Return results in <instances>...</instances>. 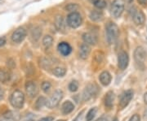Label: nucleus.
Returning <instances> with one entry per match:
<instances>
[{"mask_svg": "<svg viewBox=\"0 0 147 121\" xmlns=\"http://www.w3.org/2000/svg\"><path fill=\"white\" fill-rule=\"evenodd\" d=\"M105 34L106 40L110 45L115 43L119 35V27L114 22H109L105 26Z\"/></svg>", "mask_w": 147, "mask_h": 121, "instance_id": "nucleus-1", "label": "nucleus"}, {"mask_svg": "<svg viewBox=\"0 0 147 121\" xmlns=\"http://www.w3.org/2000/svg\"><path fill=\"white\" fill-rule=\"evenodd\" d=\"M11 106L16 109H21L25 102V95L21 90H15L10 97Z\"/></svg>", "mask_w": 147, "mask_h": 121, "instance_id": "nucleus-2", "label": "nucleus"}, {"mask_svg": "<svg viewBox=\"0 0 147 121\" xmlns=\"http://www.w3.org/2000/svg\"><path fill=\"white\" fill-rule=\"evenodd\" d=\"M124 7H125L124 0H114L111 4V8H110L112 16L115 18L120 17L124 11Z\"/></svg>", "mask_w": 147, "mask_h": 121, "instance_id": "nucleus-3", "label": "nucleus"}, {"mask_svg": "<svg viewBox=\"0 0 147 121\" xmlns=\"http://www.w3.org/2000/svg\"><path fill=\"white\" fill-rule=\"evenodd\" d=\"M83 22L82 16L80 15V13L74 11L69 13L67 16V25L72 29H76L79 28Z\"/></svg>", "mask_w": 147, "mask_h": 121, "instance_id": "nucleus-4", "label": "nucleus"}, {"mask_svg": "<svg viewBox=\"0 0 147 121\" xmlns=\"http://www.w3.org/2000/svg\"><path fill=\"white\" fill-rule=\"evenodd\" d=\"M62 98H63V92H62V90H56L54 92V94L52 95V97L50 98V99L47 101L46 106H47V107L51 108V109L54 108V107H56V106H57L59 105V103L61 101Z\"/></svg>", "mask_w": 147, "mask_h": 121, "instance_id": "nucleus-5", "label": "nucleus"}, {"mask_svg": "<svg viewBox=\"0 0 147 121\" xmlns=\"http://www.w3.org/2000/svg\"><path fill=\"white\" fill-rule=\"evenodd\" d=\"M97 94V87L94 84H88L84 90L83 93V100L88 101L92 98Z\"/></svg>", "mask_w": 147, "mask_h": 121, "instance_id": "nucleus-6", "label": "nucleus"}, {"mask_svg": "<svg viewBox=\"0 0 147 121\" xmlns=\"http://www.w3.org/2000/svg\"><path fill=\"white\" fill-rule=\"evenodd\" d=\"M147 57L146 51L142 47H137L134 51V59L137 64H143Z\"/></svg>", "mask_w": 147, "mask_h": 121, "instance_id": "nucleus-7", "label": "nucleus"}, {"mask_svg": "<svg viewBox=\"0 0 147 121\" xmlns=\"http://www.w3.org/2000/svg\"><path fill=\"white\" fill-rule=\"evenodd\" d=\"M132 98H133V91L131 90H126L121 96L119 103V107L120 109L125 108L129 104Z\"/></svg>", "mask_w": 147, "mask_h": 121, "instance_id": "nucleus-8", "label": "nucleus"}, {"mask_svg": "<svg viewBox=\"0 0 147 121\" xmlns=\"http://www.w3.org/2000/svg\"><path fill=\"white\" fill-rule=\"evenodd\" d=\"M26 30L24 28H18L13 32L11 35V40L15 43H21L24 41V39L26 37Z\"/></svg>", "mask_w": 147, "mask_h": 121, "instance_id": "nucleus-9", "label": "nucleus"}, {"mask_svg": "<svg viewBox=\"0 0 147 121\" xmlns=\"http://www.w3.org/2000/svg\"><path fill=\"white\" fill-rule=\"evenodd\" d=\"M129 63V56L126 51H120L118 55V66L121 70L127 68Z\"/></svg>", "mask_w": 147, "mask_h": 121, "instance_id": "nucleus-10", "label": "nucleus"}, {"mask_svg": "<svg viewBox=\"0 0 147 121\" xmlns=\"http://www.w3.org/2000/svg\"><path fill=\"white\" fill-rule=\"evenodd\" d=\"M131 16L134 23L137 25H142L146 21V16L143 11L141 10H138L136 7H134V11L131 13Z\"/></svg>", "mask_w": 147, "mask_h": 121, "instance_id": "nucleus-11", "label": "nucleus"}, {"mask_svg": "<svg viewBox=\"0 0 147 121\" xmlns=\"http://www.w3.org/2000/svg\"><path fill=\"white\" fill-rule=\"evenodd\" d=\"M26 91L27 94L30 98H34L37 94H38V87L37 84L34 82V81H27L26 83Z\"/></svg>", "mask_w": 147, "mask_h": 121, "instance_id": "nucleus-12", "label": "nucleus"}, {"mask_svg": "<svg viewBox=\"0 0 147 121\" xmlns=\"http://www.w3.org/2000/svg\"><path fill=\"white\" fill-rule=\"evenodd\" d=\"M57 49L60 54L62 55L63 56H67L72 51V47H70V45L69 43H67V42H65L59 43Z\"/></svg>", "mask_w": 147, "mask_h": 121, "instance_id": "nucleus-13", "label": "nucleus"}, {"mask_svg": "<svg viewBox=\"0 0 147 121\" xmlns=\"http://www.w3.org/2000/svg\"><path fill=\"white\" fill-rule=\"evenodd\" d=\"M83 40L88 45L95 46L97 43V37L91 33H84L83 34Z\"/></svg>", "mask_w": 147, "mask_h": 121, "instance_id": "nucleus-14", "label": "nucleus"}, {"mask_svg": "<svg viewBox=\"0 0 147 121\" xmlns=\"http://www.w3.org/2000/svg\"><path fill=\"white\" fill-rule=\"evenodd\" d=\"M90 53H91V48L86 43L82 44L79 48V57L82 59H87L89 56Z\"/></svg>", "mask_w": 147, "mask_h": 121, "instance_id": "nucleus-15", "label": "nucleus"}, {"mask_svg": "<svg viewBox=\"0 0 147 121\" xmlns=\"http://www.w3.org/2000/svg\"><path fill=\"white\" fill-rule=\"evenodd\" d=\"M11 79L10 71L6 68H0V82L6 83Z\"/></svg>", "mask_w": 147, "mask_h": 121, "instance_id": "nucleus-16", "label": "nucleus"}, {"mask_svg": "<svg viewBox=\"0 0 147 121\" xmlns=\"http://www.w3.org/2000/svg\"><path fill=\"white\" fill-rule=\"evenodd\" d=\"M55 26L60 32L65 30V23L64 21L63 16L61 15H57L55 18Z\"/></svg>", "mask_w": 147, "mask_h": 121, "instance_id": "nucleus-17", "label": "nucleus"}, {"mask_svg": "<svg viewBox=\"0 0 147 121\" xmlns=\"http://www.w3.org/2000/svg\"><path fill=\"white\" fill-rule=\"evenodd\" d=\"M99 80H100L101 84L106 86V85H109L110 82H111V76L109 73V72L104 71L99 76Z\"/></svg>", "mask_w": 147, "mask_h": 121, "instance_id": "nucleus-18", "label": "nucleus"}, {"mask_svg": "<svg viewBox=\"0 0 147 121\" xmlns=\"http://www.w3.org/2000/svg\"><path fill=\"white\" fill-rule=\"evenodd\" d=\"M114 101H115V94L113 91H109L105 98V105L107 108H111L114 105Z\"/></svg>", "mask_w": 147, "mask_h": 121, "instance_id": "nucleus-19", "label": "nucleus"}, {"mask_svg": "<svg viewBox=\"0 0 147 121\" xmlns=\"http://www.w3.org/2000/svg\"><path fill=\"white\" fill-rule=\"evenodd\" d=\"M74 106L70 101L65 102L61 106V112L64 115H68L74 111Z\"/></svg>", "mask_w": 147, "mask_h": 121, "instance_id": "nucleus-20", "label": "nucleus"}, {"mask_svg": "<svg viewBox=\"0 0 147 121\" xmlns=\"http://www.w3.org/2000/svg\"><path fill=\"white\" fill-rule=\"evenodd\" d=\"M103 13L100 10H92L89 14V18L92 21L97 22V21H102L103 19Z\"/></svg>", "mask_w": 147, "mask_h": 121, "instance_id": "nucleus-21", "label": "nucleus"}, {"mask_svg": "<svg viewBox=\"0 0 147 121\" xmlns=\"http://www.w3.org/2000/svg\"><path fill=\"white\" fill-rule=\"evenodd\" d=\"M16 116V113H14L13 111H7L2 116H0V121H16L17 118Z\"/></svg>", "mask_w": 147, "mask_h": 121, "instance_id": "nucleus-22", "label": "nucleus"}, {"mask_svg": "<svg viewBox=\"0 0 147 121\" xmlns=\"http://www.w3.org/2000/svg\"><path fill=\"white\" fill-rule=\"evenodd\" d=\"M42 35V29L39 26H35L34 29H32L31 33H30V36H31L32 39L37 42L39 40V38Z\"/></svg>", "mask_w": 147, "mask_h": 121, "instance_id": "nucleus-23", "label": "nucleus"}, {"mask_svg": "<svg viewBox=\"0 0 147 121\" xmlns=\"http://www.w3.org/2000/svg\"><path fill=\"white\" fill-rule=\"evenodd\" d=\"M47 99L44 97H39L37 99L36 102L34 104V107L36 108V110H40L43 106H46L47 104Z\"/></svg>", "mask_w": 147, "mask_h": 121, "instance_id": "nucleus-24", "label": "nucleus"}, {"mask_svg": "<svg viewBox=\"0 0 147 121\" xmlns=\"http://www.w3.org/2000/svg\"><path fill=\"white\" fill-rule=\"evenodd\" d=\"M53 72L56 76L62 77L66 73V69L65 68H61V67H57V68H55L53 69Z\"/></svg>", "mask_w": 147, "mask_h": 121, "instance_id": "nucleus-25", "label": "nucleus"}, {"mask_svg": "<svg viewBox=\"0 0 147 121\" xmlns=\"http://www.w3.org/2000/svg\"><path fill=\"white\" fill-rule=\"evenodd\" d=\"M53 43V38L50 35H46L45 37L42 38V45L46 48H49L52 47Z\"/></svg>", "mask_w": 147, "mask_h": 121, "instance_id": "nucleus-26", "label": "nucleus"}, {"mask_svg": "<svg viewBox=\"0 0 147 121\" xmlns=\"http://www.w3.org/2000/svg\"><path fill=\"white\" fill-rule=\"evenodd\" d=\"M92 3L98 9H103L106 7L105 0H92Z\"/></svg>", "mask_w": 147, "mask_h": 121, "instance_id": "nucleus-27", "label": "nucleus"}, {"mask_svg": "<svg viewBox=\"0 0 147 121\" xmlns=\"http://www.w3.org/2000/svg\"><path fill=\"white\" fill-rule=\"evenodd\" d=\"M96 111H97V108L96 107H93V108H91L88 114H87V116H86V120L87 121H92L93 120V118L96 116Z\"/></svg>", "mask_w": 147, "mask_h": 121, "instance_id": "nucleus-28", "label": "nucleus"}, {"mask_svg": "<svg viewBox=\"0 0 147 121\" xmlns=\"http://www.w3.org/2000/svg\"><path fill=\"white\" fill-rule=\"evenodd\" d=\"M40 66H42V68H43L45 70H48L51 68V62L48 59L42 58L40 60Z\"/></svg>", "mask_w": 147, "mask_h": 121, "instance_id": "nucleus-29", "label": "nucleus"}, {"mask_svg": "<svg viewBox=\"0 0 147 121\" xmlns=\"http://www.w3.org/2000/svg\"><path fill=\"white\" fill-rule=\"evenodd\" d=\"M78 9H79V6L76 3H69L65 7V10L67 11H71V12H74Z\"/></svg>", "mask_w": 147, "mask_h": 121, "instance_id": "nucleus-30", "label": "nucleus"}, {"mask_svg": "<svg viewBox=\"0 0 147 121\" xmlns=\"http://www.w3.org/2000/svg\"><path fill=\"white\" fill-rule=\"evenodd\" d=\"M69 89L71 92H76L78 89H79V83L76 80H73L71 81L69 84Z\"/></svg>", "mask_w": 147, "mask_h": 121, "instance_id": "nucleus-31", "label": "nucleus"}, {"mask_svg": "<svg viewBox=\"0 0 147 121\" xmlns=\"http://www.w3.org/2000/svg\"><path fill=\"white\" fill-rule=\"evenodd\" d=\"M41 87H42V90L43 92H45V93H47L50 89H51V87H52V84L50 82H48V81H43L42 83V85H41Z\"/></svg>", "mask_w": 147, "mask_h": 121, "instance_id": "nucleus-32", "label": "nucleus"}, {"mask_svg": "<svg viewBox=\"0 0 147 121\" xmlns=\"http://www.w3.org/2000/svg\"><path fill=\"white\" fill-rule=\"evenodd\" d=\"M129 121H141V117H140L139 115L135 114V115H133V116L130 118Z\"/></svg>", "mask_w": 147, "mask_h": 121, "instance_id": "nucleus-33", "label": "nucleus"}, {"mask_svg": "<svg viewBox=\"0 0 147 121\" xmlns=\"http://www.w3.org/2000/svg\"><path fill=\"white\" fill-rule=\"evenodd\" d=\"M7 66H8L10 68H14V67L16 66V63H15V62L13 61V59H8V60H7Z\"/></svg>", "mask_w": 147, "mask_h": 121, "instance_id": "nucleus-34", "label": "nucleus"}, {"mask_svg": "<svg viewBox=\"0 0 147 121\" xmlns=\"http://www.w3.org/2000/svg\"><path fill=\"white\" fill-rule=\"evenodd\" d=\"M6 42H7V40H6L5 37H0V47H3V46L6 44Z\"/></svg>", "mask_w": 147, "mask_h": 121, "instance_id": "nucleus-35", "label": "nucleus"}, {"mask_svg": "<svg viewBox=\"0 0 147 121\" xmlns=\"http://www.w3.org/2000/svg\"><path fill=\"white\" fill-rule=\"evenodd\" d=\"M54 120L53 116H47V117H44V118H42L40 119L38 121H53Z\"/></svg>", "mask_w": 147, "mask_h": 121, "instance_id": "nucleus-36", "label": "nucleus"}, {"mask_svg": "<svg viewBox=\"0 0 147 121\" xmlns=\"http://www.w3.org/2000/svg\"><path fill=\"white\" fill-rule=\"evenodd\" d=\"M137 2L142 6H146L147 4V0H137Z\"/></svg>", "mask_w": 147, "mask_h": 121, "instance_id": "nucleus-37", "label": "nucleus"}, {"mask_svg": "<svg viewBox=\"0 0 147 121\" xmlns=\"http://www.w3.org/2000/svg\"><path fill=\"white\" fill-rule=\"evenodd\" d=\"M96 121H109L108 120V118H106L105 116H102V117H100L99 119H97Z\"/></svg>", "mask_w": 147, "mask_h": 121, "instance_id": "nucleus-38", "label": "nucleus"}, {"mask_svg": "<svg viewBox=\"0 0 147 121\" xmlns=\"http://www.w3.org/2000/svg\"><path fill=\"white\" fill-rule=\"evenodd\" d=\"M83 113H84V111H81V112H80V113H79V115H78V116H77V117H76V118H75V119H74V121H79V118H80V117H81V116H82V114H83Z\"/></svg>", "mask_w": 147, "mask_h": 121, "instance_id": "nucleus-39", "label": "nucleus"}, {"mask_svg": "<svg viewBox=\"0 0 147 121\" xmlns=\"http://www.w3.org/2000/svg\"><path fill=\"white\" fill-rule=\"evenodd\" d=\"M144 102H145L146 104H147V93H146L144 94Z\"/></svg>", "mask_w": 147, "mask_h": 121, "instance_id": "nucleus-40", "label": "nucleus"}, {"mask_svg": "<svg viewBox=\"0 0 147 121\" xmlns=\"http://www.w3.org/2000/svg\"><path fill=\"white\" fill-rule=\"evenodd\" d=\"M3 90L1 89V87H0V99L3 98Z\"/></svg>", "mask_w": 147, "mask_h": 121, "instance_id": "nucleus-41", "label": "nucleus"}, {"mask_svg": "<svg viewBox=\"0 0 147 121\" xmlns=\"http://www.w3.org/2000/svg\"><path fill=\"white\" fill-rule=\"evenodd\" d=\"M144 117H145V118H147V109L145 111V113H144Z\"/></svg>", "mask_w": 147, "mask_h": 121, "instance_id": "nucleus-42", "label": "nucleus"}, {"mask_svg": "<svg viewBox=\"0 0 147 121\" xmlns=\"http://www.w3.org/2000/svg\"><path fill=\"white\" fill-rule=\"evenodd\" d=\"M57 121H66V120H59Z\"/></svg>", "mask_w": 147, "mask_h": 121, "instance_id": "nucleus-43", "label": "nucleus"}, {"mask_svg": "<svg viewBox=\"0 0 147 121\" xmlns=\"http://www.w3.org/2000/svg\"><path fill=\"white\" fill-rule=\"evenodd\" d=\"M127 1L128 3H131V1H132V0H127Z\"/></svg>", "mask_w": 147, "mask_h": 121, "instance_id": "nucleus-44", "label": "nucleus"}, {"mask_svg": "<svg viewBox=\"0 0 147 121\" xmlns=\"http://www.w3.org/2000/svg\"><path fill=\"white\" fill-rule=\"evenodd\" d=\"M114 121H118V120H117V119H116V118H115V119L114 120Z\"/></svg>", "mask_w": 147, "mask_h": 121, "instance_id": "nucleus-45", "label": "nucleus"}, {"mask_svg": "<svg viewBox=\"0 0 147 121\" xmlns=\"http://www.w3.org/2000/svg\"><path fill=\"white\" fill-rule=\"evenodd\" d=\"M26 121H32V120H26Z\"/></svg>", "mask_w": 147, "mask_h": 121, "instance_id": "nucleus-46", "label": "nucleus"}]
</instances>
